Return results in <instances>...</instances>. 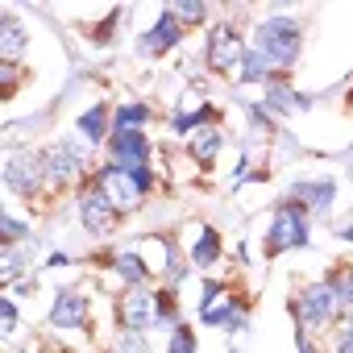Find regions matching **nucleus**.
<instances>
[{"label":"nucleus","mask_w":353,"mask_h":353,"mask_svg":"<svg viewBox=\"0 0 353 353\" xmlns=\"http://www.w3.org/2000/svg\"><path fill=\"white\" fill-rule=\"evenodd\" d=\"M250 46L258 54H266L279 75H291L295 63H299V54H303V26L295 17H287V13H270V17H262L254 26Z\"/></svg>","instance_id":"obj_1"},{"label":"nucleus","mask_w":353,"mask_h":353,"mask_svg":"<svg viewBox=\"0 0 353 353\" xmlns=\"http://www.w3.org/2000/svg\"><path fill=\"white\" fill-rule=\"evenodd\" d=\"M291 316H295L299 332L324 336L328 328L341 324L345 312H341V299H336L332 283H328V279H312V283H303V287L295 291V299H291Z\"/></svg>","instance_id":"obj_2"},{"label":"nucleus","mask_w":353,"mask_h":353,"mask_svg":"<svg viewBox=\"0 0 353 353\" xmlns=\"http://www.w3.org/2000/svg\"><path fill=\"white\" fill-rule=\"evenodd\" d=\"M307 208L303 204H295L291 196H283L279 204H274V216H270V225H266V233H262V254L266 258H279V254H287V250H303L312 237H307Z\"/></svg>","instance_id":"obj_3"},{"label":"nucleus","mask_w":353,"mask_h":353,"mask_svg":"<svg viewBox=\"0 0 353 353\" xmlns=\"http://www.w3.org/2000/svg\"><path fill=\"white\" fill-rule=\"evenodd\" d=\"M46 188H50V196H63L67 188H83L88 179H92V170H88V150L75 141V137H59V141H50L46 150Z\"/></svg>","instance_id":"obj_4"},{"label":"nucleus","mask_w":353,"mask_h":353,"mask_svg":"<svg viewBox=\"0 0 353 353\" xmlns=\"http://www.w3.org/2000/svg\"><path fill=\"white\" fill-rule=\"evenodd\" d=\"M5 188L13 196H21L26 204L50 196V188H46V154L34 150V145L9 150V158H5Z\"/></svg>","instance_id":"obj_5"},{"label":"nucleus","mask_w":353,"mask_h":353,"mask_svg":"<svg viewBox=\"0 0 353 353\" xmlns=\"http://www.w3.org/2000/svg\"><path fill=\"white\" fill-rule=\"evenodd\" d=\"M245 50H250L245 34H241L233 21H216V26L208 30V38H204V67H208L212 75H221V79H233V75H241Z\"/></svg>","instance_id":"obj_6"},{"label":"nucleus","mask_w":353,"mask_h":353,"mask_svg":"<svg viewBox=\"0 0 353 353\" xmlns=\"http://www.w3.org/2000/svg\"><path fill=\"white\" fill-rule=\"evenodd\" d=\"M75 212H79V225L100 241V237H112L117 233V225L125 221L117 208H112V200L104 196V188L96 183V170H92V179L75 192Z\"/></svg>","instance_id":"obj_7"},{"label":"nucleus","mask_w":353,"mask_h":353,"mask_svg":"<svg viewBox=\"0 0 353 353\" xmlns=\"http://www.w3.org/2000/svg\"><path fill=\"white\" fill-rule=\"evenodd\" d=\"M50 324L59 332H88L92 328V303H88V295L75 291V287H63L54 295V303H50Z\"/></svg>","instance_id":"obj_8"},{"label":"nucleus","mask_w":353,"mask_h":353,"mask_svg":"<svg viewBox=\"0 0 353 353\" xmlns=\"http://www.w3.org/2000/svg\"><path fill=\"white\" fill-rule=\"evenodd\" d=\"M117 324L129 332L154 328V291L150 287H125L117 295Z\"/></svg>","instance_id":"obj_9"},{"label":"nucleus","mask_w":353,"mask_h":353,"mask_svg":"<svg viewBox=\"0 0 353 353\" xmlns=\"http://www.w3.org/2000/svg\"><path fill=\"white\" fill-rule=\"evenodd\" d=\"M183 38H188V30L170 17V9H162V13H158V21L137 38V54H145V59H166V54L179 46Z\"/></svg>","instance_id":"obj_10"},{"label":"nucleus","mask_w":353,"mask_h":353,"mask_svg":"<svg viewBox=\"0 0 353 353\" xmlns=\"http://www.w3.org/2000/svg\"><path fill=\"white\" fill-rule=\"evenodd\" d=\"M96 183L104 188V196L112 200V208H117L121 216H129V212H137V208H141V200H145V196L137 192V183L129 179V174H125L121 166H112V162L96 170Z\"/></svg>","instance_id":"obj_11"},{"label":"nucleus","mask_w":353,"mask_h":353,"mask_svg":"<svg viewBox=\"0 0 353 353\" xmlns=\"http://www.w3.org/2000/svg\"><path fill=\"white\" fill-rule=\"evenodd\" d=\"M274 121H283V117H295V112H307L312 108V96H303V92H295V83H291V75H279L274 83H266L262 88V100H258Z\"/></svg>","instance_id":"obj_12"},{"label":"nucleus","mask_w":353,"mask_h":353,"mask_svg":"<svg viewBox=\"0 0 353 353\" xmlns=\"http://www.w3.org/2000/svg\"><path fill=\"white\" fill-rule=\"evenodd\" d=\"M287 196L295 204H303L312 216H320V212H328L336 204V179H332V174H307V179H295L291 183Z\"/></svg>","instance_id":"obj_13"},{"label":"nucleus","mask_w":353,"mask_h":353,"mask_svg":"<svg viewBox=\"0 0 353 353\" xmlns=\"http://www.w3.org/2000/svg\"><path fill=\"white\" fill-rule=\"evenodd\" d=\"M108 162H112V166H121V170L150 166V137H145L141 129L112 133V137H108Z\"/></svg>","instance_id":"obj_14"},{"label":"nucleus","mask_w":353,"mask_h":353,"mask_svg":"<svg viewBox=\"0 0 353 353\" xmlns=\"http://www.w3.org/2000/svg\"><path fill=\"white\" fill-rule=\"evenodd\" d=\"M26 46H30V34L21 17L13 9H0V63H21Z\"/></svg>","instance_id":"obj_15"},{"label":"nucleus","mask_w":353,"mask_h":353,"mask_svg":"<svg viewBox=\"0 0 353 353\" xmlns=\"http://www.w3.org/2000/svg\"><path fill=\"white\" fill-rule=\"evenodd\" d=\"M108 266H112V274L125 287H150V266H145V258L137 250H112L108 254Z\"/></svg>","instance_id":"obj_16"},{"label":"nucleus","mask_w":353,"mask_h":353,"mask_svg":"<svg viewBox=\"0 0 353 353\" xmlns=\"http://www.w3.org/2000/svg\"><path fill=\"white\" fill-rule=\"evenodd\" d=\"M75 129L83 133V141H88V145H108V137H112V112H108V104H104V100H96V104L75 121Z\"/></svg>","instance_id":"obj_17"},{"label":"nucleus","mask_w":353,"mask_h":353,"mask_svg":"<svg viewBox=\"0 0 353 353\" xmlns=\"http://www.w3.org/2000/svg\"><path fill=\"white\" fill-rule=\"evenodd\" d=\"M42 250L38 237H30L26 245H5V254H0V279L5 283H21L26 266H34V254Z\"/></svg>","instance_id":"obj_18"},{"label":"nucleus","mask_w":353,"mask_h":353,"mask_svg":"<svg viewBox=\"0 0 353 353\" xmlns=\"http://www.w3.org/2000/svg\"><path fill=\"white\" fill-rule=\"evenodd\" d=\"M221 145H225V133H221V125H204V129H196V133L188 137V154H192V162H196V166H204V170L216 162Z\"/></svg>","instance_id":"obj_19"},{"label":"nucleus","mask_w":353,"mask_h":353,"mask_svg":"<svg viewBox=\"0 0 353 353\" xmlns=\"http://www.w3.org/2000/svg\"><path fill=\"white\" fill-rule=\"evenodd\" d=\"M192 266H200V270H212L216 262H221V233L212 229V225H200L196 229V241H192Z\"/></svg>","instance_id":"obj_20"},{"label":"nucleus","mask_w":353,"mask_h":353,"mask_svg":"<svg viewBox=\"0 0 353 353\" xmlns=\"http://www.w3.org/2000/svg\"><path fill=\"white\" fill-rule=\"evenodd\" d=\"M183 307H179V291H174V287H158L154 291V328H179L183 320Z\"/></svg>","instance_id":"obj_21"},{"label":"nucleus","mask_w":353,"mask_h":353,"mask_svg":"<svg viewBox=\"0 0 353 353\" xmlns=\"http://www.w3.org/2000/svg\"><path fill=\"white\" fill-rule=\"evenodd\" d=\"M279 79V71L270 67V59L266 54H258L254 46L245 50V63H241V75H237V83H258V88H266V83H274Z\"/></svg>","instance_id":"obj_22"},{"label":"nucleus","mask_w":353,"mask_h":353,"mask_svg":"<svg viewBox=\"0 0 353 353\" xmlns=\"http://www.w3.org/2000/svg\"><path fill=\"white\" fill-rule=\"evenodd\" d=\"M324 279L332 283V291H336V299H341L345 320H353V262H336V266H328V274H324Z\"/></svg>","instance_id":"obj_23"},{"label":"nucleus","mask_w":353,"mask_h":353,"mask_svg":"<svg viewBox=\"0 0 353 353\" xmlns=\"http://www.w3.org/2000/svg\"><path fill=\"white\" fill-rule=\"evenodd\" d=\"M150 104H141V100H133V104H117L112 108V133H125V129H145L150 125Z\"/></svg>","instance_id":"obj_24"},{"label":"nucleus","mask_w":353,"mask_h":353,"mask_svg":"<svg viewBox=\"0 0 353 353\" xmlns=\"http://www.w3.org/2000/svg\"><path fill=\"white\" fill-rule=\"evenodd\" d=\"M241 108H245V117H250V133H254V137H274V133H279V121H274L258 100H241Z\"/></svg>","instance_id":"obj_25"},{"label":"nucleus","mask_w":353,"mask_h":353,"mask_svg":"<svg viewBox=\"0 0 353 353\" xmlns=\"http://www.w3.org/2000/svg\"><path fill=\"white\" fill-rule=\"evenodd\" d=\"M125 13H129V9H112V13H108L104 21H96V26H88V42H96V46H108V42L117 38L112 30H117V26L125 21Z\"/></svg>","instance_id":"obj_26"},{"label":"nucleus","mask_w":353,"mask_h":353,"mask_svg":"<svg viewBox=\"0 0 353 353\" xmlns=\"http://www.w3.org/2000/svg\"><path fill=\"white\" fill-rule=\"evenodd\" d=\"M0 237H5V245H26V241L34 237V229H30L21 216L5 212V216H0Z\"/></svg>","instance_id":"obj_27"},{"label":"nucleus","mask_w":353,"mask_h":353,"mask_svg":"<svg viewBox=\"0 0 353 353\" xmlns=\"http://www.w3.org/2000/svg\"><path fill=\"white\" fill-rule=\"evenodd\" d=\"M166 9H170V17L179 21L183 30H196V26L208 21V5H196V0H192V5H166Z\"/></svg>","instance_id":"obj_28"},{"label":"nucleus","mask_w":353,"mask_h":353,"mask_svg":"<svg viewBox=\"0 0 353 353\" xmlns=\"http://www.w3.org/2000/svg\"><path fill=\"white\" fill-rule=\"evenodd\" d=\"M108 353H150V341H145V332H129V328H121V332L112 336Z\"/></svg>","instance_id":"obj_29"},{"label":"nucleus","mask_w":353,"mask_h":353,"mask_svg":"<svg viewBox=\"0 0 353 353\" xmlns=\"http://www.w3.org/2000/svg\"><path fill=\"white\" fill-rule=\"evenodd\" d=\"M26 75H30V71H26L21 63H0V96H5V100H13Z\"/></svg>","instance_id":"obj_30"},{"label":"nucleus","mask_w":353,"mask_h":353,"mask_svg":"<svg viewBox=\"0 0 353 353\" xmlns=\"http://www.w3.org/2000/svg\"><path fill=\"white\" fill-rule=\"evenodd\" d=\"M166 353H196V332L188 324H179V328L166 336Z\"/></svg>","instance_id":"obj_31"},{"label":"nucleus","mask_w":353,"mask_h":353,"mask_svg":"<svg viewBox=\"0 0 353 353\" xmlns=\"http://www.w3.org/2000/svg\"><path fill=\"white\" fill-rule=\"evenodd\" d=\"M328 345H332V353H353V320L341 316V324L332 328V341Z\"/></svg>","instance_id":"obj_32"},{"label":"nucleus","mask_w":353,"mask_h":353,"mask_svg":"<svg viewBox=\"0 0 353 353\" xmlns=\"http://www.w3.org/2000/svg\"><path fill=\"white\" fill-rule=\"evenodd\" d=\"M0 332H5V336L17 332V299H13V295L0 299Z\"/></svg>","instance_id":"obj_33"},{"label":"nucleus","mask_w":353,"mask_h":353,"mask_svg":"<svg viewBox=\"0 0 353 353\" xmlns=\"http://www.w3.org/2000/svg\"><path fill=\"white\" fill-rule=\"evenodd\" d=\"M233 353H237V349H233Z\"/></svg>","instance_id":"obj_34"}]
</instances>
